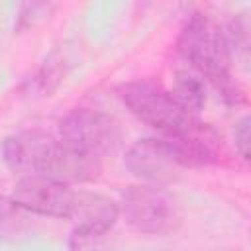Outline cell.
<instances>
[{
	"instance_id": "1",
	"label": "cell",
	"mask_w": 251,
	"mask_h": 251,
	"mask_svg": "<svg viewBox=\"0 0 251 251\" xmlns=\"http://www.w3.org/2000/svg\"><path fill=\"white\" fill-rule=\"evenodd\" d=\"M2 161L18 176L47 175L63 182L98 178L102 163L80 157L43 129H22L2 141Z\"/></svg>"
},
{
	"instance_id": "2",
	"label": "cell",
	"mask_w": 251,
	"mask_h": 251,
	"mask_svg": "<svg viewBox=\"0 0 251 251\" xmlns=\"http://www.w3.org/2000/svg\"><path fill=\"white\" fill-rule=\"evenodd\" d=\"M176 51L227 106L245 104V92L233 75V61L222 27L210 16L194 12L184 22L176 37Z\"/></svg>"
},
{
	"instance_id": "3",
	"label": "cell",
	"mask_w": 251,
	"mask_h": 251,
	"mask_svg": "<svg viewBox=\"0 0 251 251\" xmlns=\"http://www.w3.org/2000/svg\"><path fill=\"white\" fill-rule=\"evenodd\" d=\"M118 94L129 114L161 133V137L182 139L196 131L202 124L198 116L190 114L186 108L180 106L171 90L163 88L155 80L139 78L124 82Z\"/></svg>"
},
{
	"instance_id": "4",
	"label": "cell",
	"mask_w": 251,
	"mask_h": 251,
	"mask_svg": "<svg viewBox=\"0 0 251 251\" xmlns=\"http://www.w3.org/2000/svg\"><path fill=\"white\" fill-rule=\"evenodd\" d=\"M59 139L80 157L102 163L122 143L120 124L106 112L92 108L71 110L59 122Z\"/></svg>"
},
{
	"instance_id": "5",
	"label": "cell",
	"mask_w": 251,
	"mask_h": 251,
	"mask_svg": "<svg viewBox=\"0 0 251 251\" xmlns=\"http://www.w3.org/2000/svg\"><path fill=\"white\" fill-rule=\"evenodd\" d=\"M120 216L135 231L147 235H167L180 222L176 198L159 184H131L120 196Z\"/></svg>"
},
{
	"instance_id": "6",
	"label": "cell",
	"mask_w": 251,
	"mask_h": 251,
	"mask_svg": "<svg viewBox=\"0 0 251 251\" xmlns=\"http://www.w3.org/2000/svg\"><path fill=\"white\" fill-rule=\"evenodd\" d=\"M126 169L141 182L167 186L180 178L186 171L176 145L167 137H145L135 141L126 157Z\"/></svg>"
},
{
	"instance_id": "7",
	"label": "cell",
	"mask_w": 251,
	"mask_h": 251,
	"mask_svg": "<svg viewBox=\"0 0 251 251\" xmlns=\"http://www.w3.org/2000/svg\"><path fill=\"white\" fill-rule=\"evenodd\" d=\"M10 196L27 214L69 220L76 190H73L69 182H63L55 176L27 175L18 178Z\"/></svg>"
},
{
	"instance_id": "8",
	"label": "cell",
	"mask_w": 251,
	"mask_h": 251,
	"mask_svg": "<svg viewBox=\"0 0 251 251\" xmlns=\"http://www.w3.org/2000/svg\"><path fill=\"white\" fill-rule=\"evenodd\" d=\"M120 218V206L110 196L78 190L75 196L73 212L69 220L73 229L69 235L71 249H84L96 245L104 235L112 231Z\"/></svg>"
},
{
	"instance_id": "9",
	"label": "cell",
	"mask_w": 251,
	"mask_h": 251,
	"mask_svg": "<svg viewBox=\"0 0 251 251\" xmlns=\"http://www.w3.org/2000/svg\"><path fill=\"white\" fill-rule=\"evenodd\" d=\"M65 73H67L65 71V59H63V55H59L55 51L41 63V67L31 76H27L22 82L20 90L31 98L51 96L61 86V82L65 80Z\"/></svg>"
},
{
	"instance_id": "10",
	"label": "cell",
	"mask_w": 251,
	"mask_h": 251,
	"mask_svg": "<svg viewBox=\"0 0 251 251\" xmlns=\"http://www.w3.org/2000/svg\"><path fill=\"white\" fill-rule=\"evenodd\" d=\"M173 96L180 102L182 108H186L190 114L198 116L202 112V108L206 106V84L198 75H192L184 69L175 73V80H173Z\"/></svg>"
},
{
	"instance_id": "11",
	"label": "cell",
	"mask_w": 251,
	"mask_h": 251,
	"mask_svg": "<svg viewBox=\"0 0 251 251\" xmlns=\"http://www.w3.org/2000/svg\"><path fill=\"white\" fill-rule=\"evenodd\" d=\"M227 51L231 55L233 63H239L243 69L249 67V22L245 14L233 16L224 27H222Z\"/></svg>"
},
{
	"instance_id": "12",
	"label": "cell",
	"mask_w": 251,
	"mask_h": 251,
	"mask_svg": "<svg viewBox=\"0 0 251 251\" xmlns=\"http://www.w3.org/2000/svg\"><path fill=\"white\" fill-rule=\"evenodd\" d=\"M57 6H59V0H22L18 10L16 31L27 33L45 25L57 12Z\"/></svg>"
},
{
	"instance_id": "13",
	"label": "cell",
	"mask_w": 251,
	"mask_h": 251,
	"mask_svg": "<svg viewBox=\"0 0 251 251\" xmlns=\"http://www.w3.org/2000/svg\"><path fill=\"white\" fill-rule=\"evenodd\" d=\"M27 212L20 208L12 196L0 194V239L10 241V239H20L22 233L27 229Z\"/></svg>"
},
{
	"instance_id": "14",
	"label": "cell",
	"mask_w": 251,
	"mask_h": 251,
	"mask_svg": "<svg viewBox=\"0 0 251 251\" xmlns=\"http://www.w3.org/2000/svg\"><path fill=\"white\" fill-rule=\"evenodd\" d=\"M249 126H251V120L249 116H243L237 120L235 127H233V143H235V153L243 159V161H249V145H251V133H249Z\"/></svg>"
}]
</instances>
